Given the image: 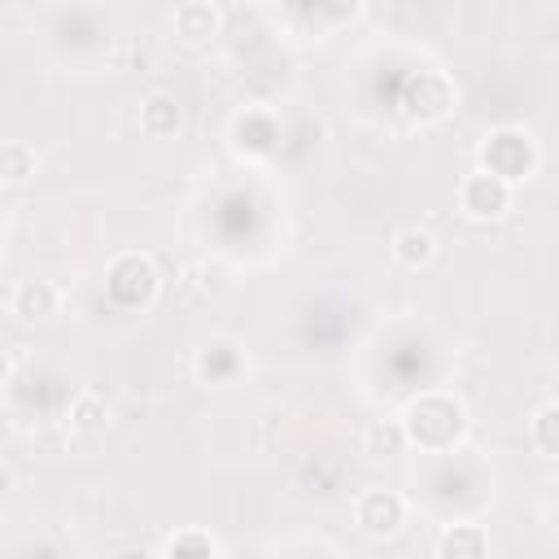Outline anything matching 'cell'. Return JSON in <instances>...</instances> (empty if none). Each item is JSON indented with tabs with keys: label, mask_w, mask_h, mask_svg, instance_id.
I'll list each match as a JSON object with an SVG mask.
<instances>
[{
	"label": "cell",
	"mask_w": 559,
	"mask_h": 559,
	"mask_svg": "<svg viewBox=\"0 0 559 559\" xmlns=\"http://www.w3.org/2000/svg\"><path fill=\"white\" fill-rule=\"evenodd\" d=\"M402 428H406V441L419 445L424 454H445L467 437V406L454 393L432 389V393H419L415 402H406Z\"/></svg>",
	"instance_id": "cell-1"
},
{
	"label": "cell",
	"mask_w": 559,
	"mask_h": 559,
	"mask_svg": "<svg viewBox=\"0 0 559 559\" xmlns=\"http://www.w3.org/2000/svg\"><path fill=\"white\" fill-rule=\"evenodd\" d=\"M537 162H542L537 140L524 127H493L480 140V166L476 170H485V175H493V179H502V183L515 188V183L533 179Z\"/></svg>",
	"instance_id": "cell-2"
},
{
	"label": "cell",
	"mask_w": 559,
	"mask_h": 559,
	"mask_svg": "<svg viewBox=\"0 0 559 559\" xmlns=\"http://www.w3.org/2000/svg\"><path fill=\"white\" fill-rule=\"evenodd\" d=\"M454 100H459V87L445 70L424 66L402 83V114L411 122H441L454 114Z\"/></svg>",
	"instance_id": "cell-3"
},
{
	"label": "cell",
	"mask_w": 559,
	"mask_h": 559,
	"mask_svg": "<svg viewBox=\"0 0 559 559\" xmlns=\"http://www.w3.org/2000/svg\"><path fill=\"white\" fill-rule=\"evenodd\" d=\"M105 288L118 306L135 310V306H148L157 297V271L144 253H118L105 271Z\"/></svg>",
	"instance_id": "cell-4"
},
{
	"label": "cell",
	"mask_w": 559,
	"mask_h": 559,
	"mask_svg": "<svg viewBox=\"0 0 559 559\" xmlns=\"http://www.w3.org/2000/svg\"><path fill=\"white\" fill-rule=\"evenodd\" d=\"M459 210L472 223H498L511 210V183H502V179H493L485 170H472L459 183Z\"/></svg>",
	"instance_id": "cell-5"
},
{
	"label": "cell",
	"mask_w": 559,
	"mask_h": 559,
	"mask_svg": "<svg viewBox=\"0 0 559 559\" xmlns=\"http://www.w3.org/2000/svg\"><path fill=\"white\" fill-rule=\"evenodd\" d=\"M354 524L367 537H393L406 524V498L397 489H367L354 502Z\"/></svg>",
	"instance_id": "cell-6"
},
{
	"label": "cell",
	"mask_w": 559,
	"mask_h": 559,
	"mask_svg": "<svg viewBox=\"0 0 559 559\" xmlns=\"http://www.w3.org/2000/svg\"><path fill=\"white\" fill-rule=\"evenodd\" d=\"M170 26H175V39H179V44H192V48H197V44H205V39L218 35L223 9H218L214 0H183V4L175 9Z\"/></svg>",
	"instance_id": "cell-7"
},
{
	"label": "cell",
	"mask_w": 559,
	"mask_h": 559,
	"mask_svg": "<svg viewBox=\"0 0 559 559\" xmlns=\"http://www.w3.org/2000/svg\"><path fill=\"white\" fill-rule=\"evenodd\" d=\"M61 306V293L52 280H17V288L9 293V310L26 323H39V319H52Z\"/></svg>",
	"instance_id": "cell-8"
},
{
	"label": "cell",
	"mask_w": 559,
	"mask_h": 559,
	"mask_svg": "<svg viewBox=\"0 0 559 559\" xmlns=\"http://www.w3.org/2000/svg\"><path fill=\"white\" fill-rule=\"evenodd\" d=\"M437 559H489V533L480 524H445L437 537Z\"/></svg>",
	"instance_id": "cell-9"
},
{
	"label": "cell",
	"mask_w": 559,
	"mask_h": 559,
	"mask_svg": "<svg viewBox=\"0 0 559 559\" xmlns=\"http://www.w3.org/2000/svg\"><path fill=\"white\" fill-rule=\"evenodd\" d=\"M179 122H183V109H179V100H175L170 92H148V96L140 100V131H144L148 140L175 135Z\"/></svg>",
	"instance_id": "cell-10"
},
{
	"label": "cell",
	"mask_w": 559,
	"mask_h": 559,
	"mask_svg": "<svg viewBox=\"0 0 559 559\" xmlns=\"http://www.w3.org/2000/svg\"><path fill=\"white\" fill-rule=\"evenodd\" d=\"M393 258L406 271H419V266H428L437 258V236L428 227H419V223H406V227L393 231Z\"/></svg>",
	"instance_id": "cell-11"
},
{
	"label": "cell",
	"mask_w": 559,
	"mask_h": 559,
	"mask_svg": "<svg viewBox=\"0 0 559 559\" xmlns=\"http://www.w3.org/2000/svg\"><path fill=\"white\" fill-rule=\"evenodd\" d=\"M35 166H39V157H35V148L26 140H4L0 144V179H4V188H22L35 175Z\"/></svg>",
	"instance_id": "cell-12"
},
{
	"label": "cell",
	"mask_w": 559,
	"mask_h": 559,
	"mask_svg": "<svg viewBox=\"0 0 559 559\" xmlns=\"http://www.w3.org/2000/svg\"><path fill=\"white\" fill-rule=\"evenodd\" d=\"M70 428H74V432H83V437L105 432V428H109V402H105L100 393L83 389V393L70 402Z\"/></svg>",
	"instance_id": "cell-13"
},
{
	"label": "cell",
	"mask_w": 559,
	"mask_h": 559,
	"mask_svg": "<svg viewBox=\"0 0 559 559\" xmlns=\"http://www.w3.org/2000/svg\"><path fill=\"white\" fill-rule=\"evenodd\" d=\"M411 441H406V428H402V419H376V424H367V432H362V454H371V459H393V454H402Z\"/></svg>",
	"instance_id": "cell-14"
},
{
	"label": "cell",
	"mask_w": 559,
	"mask_h": 559,
	"mask_svg": "<svg viewBox=\"0 0 559 559\" xmlns=\"http://www.w3.org/2000/svg\"><path fill=\"white\" fill-rule=\"evenodd\" d=\"M528 441L537 445V454L559 459V402H546V406L533 411V419H528Z\"/></svg>",
	"instance_id": "cell-15"
},
{
	"label": "cell",
	"mask_w": 559,
	"mask_h": 559,
	"mask_svg": "<svg viewBox=\"0 0 559 559\" xmlns=\"http://www.w3.org/2000/svg\"><path fill=\"white\" fill-rule=\"evenodd\" d=\"M231 371H236L231 345H210V349H201V358H197V376H201V380H223V376H231Z\"/></svg>",
	"instance_id": "cell-16"
}]
</instances>
